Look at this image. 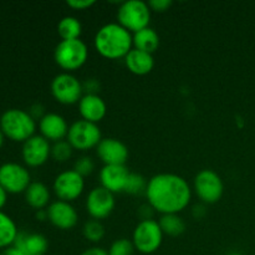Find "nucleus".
<instances>
[{
	"label": "nucleus",
	"mask_w": 255,
	"mask_h": 255,
	"mask_svg": "<svg viewBox=\"0 0 255 255\" xmlns=\"http://www.w3.org/2000/svg\"><path fill=\"white\" fill-rule=\"evenodd\" d=\"M144 194L152 209L162 216L179 214L191 203L192 189L178 174L158 173L149 178Z\"/></svg>",
	"instance_id": "1"
},
{
	"label": "nucleus",
	"mask_w": 255,
	"mask_h": 255,
	"mask_svg": "<svg viewBox=\"0 0 255 255\" xmlns=\"http://www.w3.org/2000/svg\"><path fill=\"white\" fill-rule=\"evenodd\" d=\"M96 51L109 60L125 59L133 49V39L128 30L119 22H110L97 30L94 39Z\"/></svg>",
	"instance_id": "2"
},
{
	"label": "nucleus",
	"mask_w": 255,
	"mask_h": 255,
	"mask_svg": "<svg viewBox=\"0 0 255 255\" xmlns=\"http://www.w3.org/2000/svg\"><path fill=\"white\" fill-rule=\"evenodd\" d=\"M0 129L5 137L22 142L32 137L36 131V121L30 112L20 109H9L0 117Z\"/></svg>",
	"instance_id": "3"
},
{
	"label": "nucleus",
	"mask_w": 255,
	"mask_h": 255,
	"mask_svg": "<svg viewBox=\"0 0 255 255\" xmlns=\"http://www.w3.org/2000/svg\"><path fill=\"white\" fill-rule=\"evenodd\" d=\"M89 49L81 39L61 40L54 51V60L65 72L81 69L87 61Z\"/></svg>",
	"instance_id": "4"
},
{
	"label": "nucleus",
	"mask_w": 255,
	"mask_h": 255,
	"mask_svg": "<svg viewBox=\"0 0 255 255\" xmlns=\"http://www.w3.org/2000/svg\"><path fill=\"white\" fill-rule=\"evenodd\" d=\"M151 9L142 0H128L120 4L117 10V22L131 34L148 27L151 21Z\"/></svg>",
	"instance_id": "5"
},
{
	"label": "nucleus",
	"mask_w": 255,
	"mask_h": 255,
	"mask_svg": "<svg viewBox=\"0 0 255 255\" xmlns=\"http://www.w3.org/2000/svg\"><path fill=\"white\" fill-rule=\"evenodd\" d=\"M163 232L154 219L141 221L132 234L134 249L142 254H152L158 251L163 242Z\"/></svg>",
	"instance_id": "6"
},
{
	"label": "nucleus",
	"mask_w": 255,
	"mask_h": 255,
	"mask_svg": "<svg viewBox=\"0 0 255 255\" xmlns=\"http://www.w3.org/2000/svg\"><path fill=\"white\" fill-rule=\"evenodd\" d=\"M66 141L71 144V147L77 151H89L99 146L102 141V133L100 127L96 124L79 120L75 121L69 127Z\"/></svg>",
	"instance_id": "7"
},
{
	"label": "nucleus",
	"mask_w": 255,
	"mask_h": 255,
	"mask_svg": "<svg viewBox=\"0 0 255 255\" xmlns=\"http://www.w3.org/2000/svg\"><path fill=\"white\" fill-rule=\"evenodd\" d=\"M193 191L203 203L214 204L223 197L224 183L217 172L202 169L194 177Z\"/></svg>",
	"instance_id": "8"
},
{
	"label": "nucleus",
	"mask_w": 255,
	"mask_h": 255,
	"mask_svg": "<svg viewBox=\"0 0 255 255\" xmlns=\"http://www.w3.org/2000/svg\"><path fill=\"white\" fill-rule=\"evenodd\" d=\"M84 92V85L70 72L56 75L51 81V95L59 104H79Z\"/></svg>",
	"instance_id": "9"
},
{
	"label": "nucleus",
	"mask_w": 255,
	"mask_h": 255,
	"mask_svg": "<svg viewBox=\"0 0 255 255\" xmlns=\"http://www.w3.org/2000/svg\"><path fill=\"white\" fill-rule=\"evenodd\" d=\"M31 183L26 167L16 162H6L0 166V186L10 194L25 193Z\"/></svg>",
	"instance_id": "10"
},
{
	"label": "nucleus",
	"mask_w": 255,
	"mask_h": 255,
	"mask_svg": "<svg viewBox=\"0 0 255 255\" xmlns=\"http://www.w3.org/2000/svg\"><path fill=\"white\" fill-rule=\"evenodd\" d=\"M52 189L59 201L71 203L84 193L85 178L74 169L61 172L55 178Z\"/></svg>",
	"instance_id": "11"
},
{
	"label": "nucleus",
	"mask_w": 255,
	"mask_h": 255,
	"mask_svg": "<svg viewBox=\"0 0 255 255\" xmlns=\"http://www.w3.org/2000/svg\"><path fill=\"white\" fill-rule=\"evenodd\" d=\"M115 206H116L115 194L101 186L91 189L86 197L87 213L96 221H101L111 216Z\"/></svg>",
	"instance_id": "12"
},
{
	"label": "nucleus",
	"mask_w": 255,
	"mask_h": 255,
	"mask_svg": "<svg viewBox=\"0 0 255 255\" xmlns=\"http://www.w3.org/2000/svg\"><path fill=\"white\" fill-rule=\"evenodd\" d=\"M21 156L29 167H40L45 164L51 156L50 142L41 134H34L22 143Z\"/></svg>",
	"instance_id": "13"
},
{
	"label": "nucleus",
	"mask_w": 255,
	"mask_h": 255,
	"mask_svg": "<svg viewBox=\"0 0 255 255\" xmlns=\"http://www.w3.org/2000/svg\"><path fill=\"white\" fill-rule=\"evenodd\" d=\"M96 153L105 166H125L128 159V148L117 138H102Z\"/></svg>",
	"instance_id": "14"
},
{
	"label": "nucleus",
	"mask_w": 255,
	"mask_h": 255,
	"mask_svg": "<svg viewBox=\"0 0 255 255\" xmlns=\"http://www.w3.org/2000/svg\"><path fill=\"white\" fill-rule=\"evenodd\" d=\"M47 221L61 231H70L79 222V214L71 203L64 201L52 202L47 207Z\"/></svg>",
	"instance_id": "15"
},
{
	"label": "nucleus",
	"mask_w": 255,
	"mask_h": 255,
	"mask_svg": "<svg viewBox=\"0 0 255 255\" xmlns=\"http://www.w3.org/2000/svg\"><path fill=\"white\" fill-rule=\"evenodd\" d=\"M39 129L44 138L55 143V142L64 141L65 137H67L69 126H67L66 120L61 115L50 112V114H45L39 120Z\"/></svg>",
	"instance_id": "16"
},
{
	"label": "nucleus",
	"mask_w": 255,
	"mask_h": 255,
	"mask_svg": "<svg viewBox=\"0 0 255 255\" xmlns=\"http://www.w3.org/2000/svg\"><path fill=\"white\" fill-rule=\"evenodd\" d=\"M129 171L126 166H104L100 172L101 187L111 193H124Z\"/></svg>",
	"instance_id": "17"
},
{
	"label": "nucleus",
	"mask_w": 255,
	"mask_h": 255,
	"mask_svg": "<svg viewBox=\"0 0 255 255\" xmlns=\"http://www.w3.org/2000/svg\"><path fill=\"white\" fill-rule=\"evenodd\" d=\"M79 112L82 120L97 125V122L102 121L106 116V102L97 94H86L80 100Z\"/></svg>",
	"instance_id": "18"
},
{
	"label": "nucleus",
	"mask_w": 255,
	"mask_h": 255,
	"mask_svg": "<svg viewBox=\"0 0 255 255\" xmlns=\"http://www.w3.org/2000/svg\"><path fill=\"white\" fill-rule=\"evenodd\" d=\"M14 247L21 251L25 255H41L46 254L49 242L46 237L40 233L19 232Z\"/></svg>",
	"instance_id": "19"
},
{
	"label": "nucleus",
	"mask_w": 255,
	"mask_h": 255,
	"mask_svg": "<svg viewBox=\"0 0 255 255\" xmlns=\"http://www.w3.org/2000/svg\"><path fill=\"white\" fill-rule=\"evenodd\" d=\"M125 65L127 70L137 76H144L148 75L154 67L153 55L148 52L141 51V50L132 49L125 57Z\"/></svg>",
	"instance_id": "20"
},
{
	"label": "nucleus",
	"mask_w": 255,
	"mask_h": 255,
	"mask_svg": "<svg viewBox=\"0 0 255 255\" xmlns=\"http://www.w3.org/2000/svg\"><path fill=\"white\" fill-rule=\"evenodd\" d=\"M25 201L31 208L40 211L50 203V191L41 182H31L25 191Z\"/></svg>",
	"instance_id": "21"
},
{
	"label": "nucleus",
	"mask_w": 255,
	"mask_h": 255,
	"mask_svg": "<svg viewBox=\"0 0 255 255\" xmlns=\"http://www.w3.org/2000/svg\"><path fill=\"white\" fill-rule=\"evenodd\" d=\"M133 39V49L153 54L159 47V35L152 27H144L132 35Z\"/></svg>",
	"instance_id": "22"
},
{
	"label": "nucleus",
	"mask_w": 255,
	"mask_h": 255,
	"mask_svg": "<svg viewBox=\"0 0 255 255\" xmlns=\"http://www.w3.org/2000/svg\"><path fill=\"white\" fill-rule=\"evenodd\" d=\"M17 234L19 231L11 217L0 211V249H6L14 246Z\"/></svg>",
	"instance_id": "23"
},
{
	"label": "nucleus",
	"mask_w": 255,
	"mask_h": 255,
	"mask_svg": "<svg viewBox=\"0 0 255 255\" xmlns=\"http://www.w3.org/2000/svg\"><path fill=\"white\" fill-rule=\"evenodd\" d=\"M82 32V25L75 16H64L57 24V34L61 40L80 39Z\"/></svg>",
	"instance_id": "24"
},
{
	"label": "nucleus",
	"mask_w": 255,
	"mask_h": 255,
	"mask_svg": "<svg viewBox=\"0 0 255 255\" xmlns=\"http://www.w3.org/2000/svg\"><path fill=\"white\" fill-rule=\"evenodd\" d=\"M158 223L163 234L169 237H178L186 231V223L178 214H163Z\"/></svg>",
	"instance_id": "25"
},
{
	"label": "nucleus",
	"mask_w": 255,
	"mask_h": 255,
	"mask_svg": "<svg viewBox=\"0 0 255 255\" xmlns=\"http://www.w3.org/2000/svg\"><path fill=\"white\" fill-rule=\"evenodd\" d=\"M82 233H84V237L89 242L99 243L105 237V227L100 221L91 219V221L85 223L84 228H82Z\"/></svg>",
	"instance_id": "26"
},
{
	"label": "nucleus",
	"mask_w": 255,
	"mask_h": 255,
	"mask_svg": "<svg viewBox=\"0 0 255 255\" xmlns=\"http://www.w3.org/2000/svg\"><path fill=\"white\" fill-rule=\"evenodd\" d=\"M147 183H148V181H146V178L142 174L129 172V176L127 178V183L126 187H125L124 193L131 194V196L146 193Z\"/></svg>",
	"instance_id": "27"
},
{
	"label": "nucleus",
	"mask_w": 255,
	"mask_h": 255,
	"mask_svg": "<svg viewBox=\"0 0 255 255\" xmlns=\"http://www.w3.org/2000/svg\"><path fill=\"white\" fill-rule=\"evenodd\" d=\"M72 151L74 148L67 141H59L55 142L54 146H51V157L56 162H66L67 159L71 158Z\"/></svg>",
	"instance_id": "28"
},
{
	"label": "nucleus",
	"mask_w": 255,
	"mask_h": 255,
	"mask_svg": "<svg viewBox=\"0 0 255 255\" xmlns=\"http://www.w3.org/2000/svg\"><path fill=\"white\" fill-rule=\"evenodd\" d=\"M134 246L132 241L121 238L115 241L109 249V255H133Z\"/></svg>",
	"instance_id": "29"
},
{
	"label": "nucleus",
	"mask_w": 255,
	"mask_h": 255,
	"mask_svg": "<svg viewBox=\"0 0 255 255\" xmlns=\"http://www.w3.org/2000/svg\"><path fill=\"white\" fill-rule=\"evenodd\" d=\"M95 169V162L91 157L89 156H82L75 162L74 164V171L77 172L80 176H82L85 178L86 176H90V174L94 172Z\"/></svg>",
	"instance_id": "30"
},
{
	"label": "nucleus",
	"mask_w": 255,
	"mask_h": 255,
	"mask_svg": "<svg viewBox=\"0 0 255 255\" xmlns=\"http://www.w3.org/2000/svg\"><path fill=\"white\" fill-rule=\"evenodd\" d=\"M151 9V11H156V12H163L167 11L169 7L172 6V0H151V1L147 2Z\"/></svg>",
	"instance_id": "31"
},
{
	"label": "nucleus",
	"mask_w": 255,
	"mask_h": 255,
	"mask_svg": "<svg viewBox=\"0 0 255 255\" xmlns=\"http://www.w3.org/2000/svg\"><path fill=\"white\" fill-rule=\"evenodd\" d=\"M96 4L94 0H67L66 5L74 10H86Z\"/></svg>",
	"instance_id": "32"
},
{
	"label": "nucleus",
	"mask_w": 255,
	"mask_h": 255,
	"mask_svg": "<svg viewBox=\"0 0 255 255\" xmlns=\"http://www.w3.org/2000/svg\"><path fill=\"white\" fill-rule=\"evenodd\" d=\"M80 255H109V252L105 251L104 248H100V247H92V248L82 252Z\"/></svg>",
	"instance_id": "33"
},
{
	"label": "nucleus",
	"mask_w": 255,
	"mask_h": 255,
	"mask_svg": "<svg viewBox=\"0 0 255 255\" xmlns=\"http://www.w3.org/2000/svg\"><path fill=\"white\" fill-rule=\"evenodd\" d=\"M0 255H25V254L22 253L21 251H19L17 248H15L14 246H11L6 249H2V252L0 253Z\"/></svg>",
	"instance_id": "34"
},
{
	"label": "nucleus",
	"mask_w": 255,
	"mask_h": 255,
	"mask_svg": "<svg viewBox=\"0 0 255 255\" xmlns=\"http://www.w3.org/2000/svg\"><path fill=\"white\" fill-rule=\"evenodd\" d=\"M7 194L9 193H7V192L5 191L1 186H0V211H1V208H4V206L6 204Z\"/></svg>",
	"instance_id": "35"
},
{
	"label": "nucleus",
	"mask_w": 255,
	"mask_h": 255,
	"mask_svg": "<svg viewBox=\"0 0 255 255\" xmlns=\"http://www.w3.org/2000/svg\"><path fill=\"white\" fill-rule=\"evenodd\" d=\"M36 218L37 221H46L47 219V211L46 209H40V211H36Z\"/></svg>",
	"instance_id": "36"
},
{
	"label": "nucleus",
	"mask_w": 255,
	"mask_h": 255,
	"mask_svg": "<svg viewBox=\"0 0 255 255\" xmlns=\"http://www.w3.org/2000/svg\"><path fill=\"white\" fill-rule=\"evenodd\" d=\"M4 138H5L4 133H2V132H1V129H0V149H1L2 144H4Z\"/></svg>",
	"instance_id": "37"
},
{
	"label": "nucleus",
	"mask_w": 255,
	"mask_h": 255,
	"mask_svg": "<svg viewBox=\"0 0 255 255\" xmlns=\"http://www.w3.org/2000/svg\"><path fill=\"white\" fill-rule=\"evenodd\" d=\"M228 255H242V254H238V253H232V254H228Z\"/></svg>",
	"instance_id": "38"
},
{
	"label": "nucleus",
	"mask_w": 255,
	"mask_h": 255,
	"mask_svg": "<svg viewBox=\"0 0 255 255\" xmlns=\"http://www.w3.org/2000/svg\"><path fill=\"white\" fill-rule=\"evenodd\" d=\"M41 255H46V254H41Z\"/></svg>",
	"instance_id": "39"
}]
</instances>
